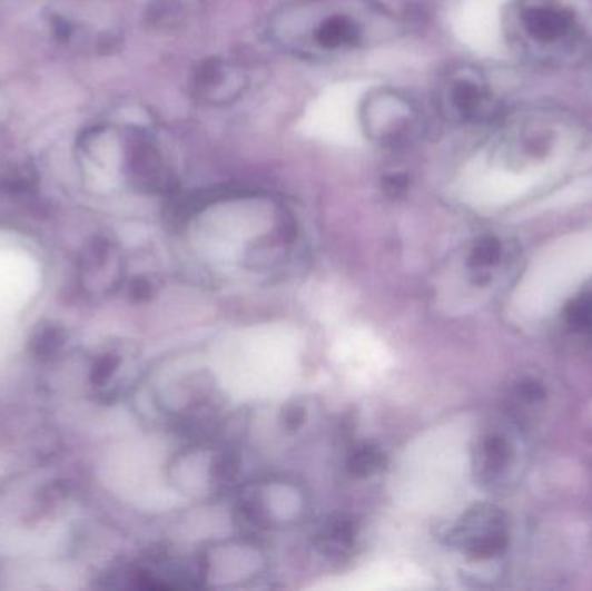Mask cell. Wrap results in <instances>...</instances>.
<instances>
[{"label": "cell", "mask_w": 592, "mask_h": 591, "mask_svg": "<svg viewBox=\"0 0 592 591\" xmlns=\"http://www.w3.org/2000/svg\"><path fill=\"white\" fill-rule=\"evenodd\" d=\"M447 536L448 544L470 559H494L510 544V522L503 510L485 503L467 510Z\"/></svg>", "instance_id": "1"}, {"label": "cell", "mask_w": 592, "mask_h": 591, "mask_svg": "<svg viewBox=\"0 0 592 591\" xmlns=\"http://www.w3.org/2000/svg\"><path fill=\"white\" fill-rule=\"evenodd\" d=\"M516 23L525 39L541 48L569 42L579 30L575 12L561 0H522Z\"/></svg>", "instance_id": "2"}, {"label": "cell", "mask_w": 592, "mask_h": 591, "mask_svg": "<svg viewBox=\"0 0 592 591\" xmlns=\"http://www.w3.org/2000/svg\"><path fill=\"white\" fill-rule=\"evenodd\" d=\"M519 444L511 429H492L480 437L473 453L475 477L483 486H501L510 481L519 463Z\"/></svg>", "instance_id": "3"}, {"label": "cell", "mask_w": 592, "mask_h": 591, "mask_svg": "<svg viewBox=\"0 0 592 591\" xmlns=\"http://www.w3.org/2000/svg\"><path fill=\"white\" fill-rule=\"evenodd\" d=\"M125 266L109 245H93L78 266V283L89 297H108L124 282Z\"/></svg>", "instance_id": "4"}, {"label": "cell", "mask_w": 592, "mask_h": 591, "mask_svg": "<svg viewBox=\"0 0 592 591\" xmlns=\"http://www.w3.org/2000/svg\"><path fill=\"white\" fill-rule=\"evenodd\" d=\"M448 105L463 120H475L485 114H491L494 98L478 77H460L451 83Z\"/></svg>", "instance_id": "5"}, {"label": "cell", "mask_w": 592, "mask_h": 591, "mask_svg": "<svg viewBox=\"0 0 592 591\" xmlns=\"http://www.w3.org/2000/svg\"><path fill=\"white\" fill-rule=\"evenodd\" d=\"M355 536H357L355 522L343 515H335V518L327 519L319 529L317 544L327 556L342 559L354 549Z\"/></svg>", "instance_id": "6"}, {"label": "cell", "mask_w": 592, "mask_h": 591, "mask_svg": "<svg viewBox=\"0 0 592 591\" xmlns=\"http://www.w3.org/2000/svg\"><path fill=\"white\" fill-rule=\"evenodd\" d=\"M501 259H503V245L494 236H485L473 247L467 259V269L478 285H485Z\"/></svg>", "instance_id": "7"}, {"label": "cell", "mask_w": 592, "mask_h": 591, "mask_svg": "<svg viewBox=\"0 0 592 591\" xmlns=\"http://www.w3.org/2000/svg\"><path fill=\"white\" fill-rule=\"evenodd\" d=\"M316 40L326 49L352 48L361 40V28L347 17L327 18L317 28Z\"/></svg>", "instance_id": "8"}, {"label": "cell", "mask_w": 592, "mask_h": 591, "mask_svg": "<svg viewBox=\"0 0 592 591\" xmlns=\"http://www.w3.org/2000/svg\"><path fill=\"white\" fill-rule=\"evenodd\" d=\"M67 329L58 323H42L31 333L28 351L36 359H52L61 353V348L67 344Z\"/></svg>", "instance_id": "9"}, {"label": "cell", "mask_w": 592, "mask_h": 591, "mask_svg": "<svg viewBox=\"0 0 592 591\" xmlns=\"http://www.w3.org/2000/svg\"><path fill=\"white\" fill-rule=\"evenodd\" d=\"M563 317L570 329L592 337V283L566 302Z\"/></svg>", "instance_id": "10"}, {"label": "cell", "mask_w": 592, "mask_h": 591, "mask_svg": "<svg viewBox=\"0 0 592 591\" xmlns=\"http://www.w3.org/2000/svg\"><path fill=\"white\" fill-rule=\"evenodd\" d=\"M351 474L355 477H369V475L378 474L386 466L385 453L376 446H361L348 456L347 462Z\"/></svg>", "instance_id": "11"}, {"label": "cell", "mask_w": 592, "mask_h": 591, "mask_svg": "<svg viewBox=\"0 0 592 591\" xmlns=\"http://www.w3.org/2000/svg\"><path fill=\"white\" fill-rule=\"evenodd\" d=\"M120 363V356L117 353L99 354L93 359L92 368H90V384L93 387H106L117 375Z\"/></svg>", "instance_id": "12"}, {"label": "cell", "mask_w": 592, "mask_h": 591, "mask_svg": "<svg viewBox=\"0 0 592 591\" xmlns=\"http://www.w3.org/2000/svg\"><path fill=\"white\" fill-rule=\"evenodd\" d=\"M239 472V456L234 451H223L211 462V481L215 484H229Z\"/></svg>", "instance_id": "13"}, {"label": "cell", "mask_w": 592, "mask_h": 591, "mask_svg": "<svg viewBox=\"0 0 592 591\" xmlns=\"http://www.w3.org/2000/svg\"><path fill=\"white\" fill-rule=\"evenodd\" d=\"M129 297L134 302L149 301L152 297V285L149 279L142 278V276L134 278L129 285Z\"/></svg>", "instance_id": "14"}, {"label": "cell", "mask_w": 592, "mask_h": 591, "mask_svg": "<svg viewBox=\"0 0 592 591\" xmlns=\"http://www.w3.org/2000/svg\"><path fill=\"white\" fill-rule=\"evenodd\" d=\"M283 422H285V427L289 431H295V429L300 427L302 423L305 422V412L304 407L293 406L286 407L285 416H283Z\"/></svg>", "instance_id": "15"}]
</instances>
